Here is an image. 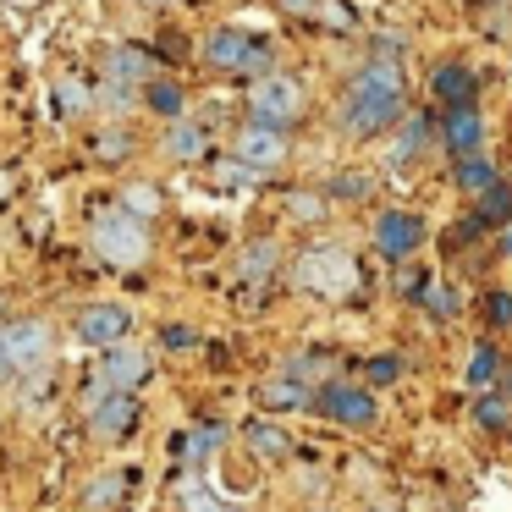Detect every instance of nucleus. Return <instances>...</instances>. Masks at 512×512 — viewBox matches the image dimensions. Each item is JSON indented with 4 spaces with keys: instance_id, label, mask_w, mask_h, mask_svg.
Masks as SVG:
<instances>
[{
    "instance_id": "nucleus-1",
    "label": "nucleus",
    "mask_w": 512,
    "mask_h": 512,
    "mask_svg": "<svg viewBox=\"0 0 512 512\" xmlns=\"http://www.w3.org/2000/svg\"><path fill=\"white\" fill-rule=\"evenodd\" d=\"M402 116V72L397 61H369V67L353 72L342 94V122L353 138H375L386 133L391 122Z\"/></svg>"
},
{
    "instance_id": "nucleus-2",
    "label": "nucleus",
    "mask_w": 512,
    "mask_h": 512,
    "mask_svg": "<svg viewBox=\"0 0 512 512\" xmlns=\"http://www.w3.org/2000/svg\"><path fill=\"white\" fill-rule=\"evenodd\" d=\"M94 254L116 270H138L149 259V226L138 215H127L122 204L116 210H100L94 215Z\"/></svg>"
},
{
    "instance_id": "nucleus-3",
    "label": "nucleus",
    "mask_w": 512,
    "mask_h": 512,
    "mask_svg": "<svg viewBox=\"0 0 512 512\" xmlns=\"http://www.w3.org/2000/svg\"><path fill=\"white\" fill-rule=\"evenodd\" d=\"M292 281H298L303 292H314V298H347V292L358 287V265L347 248H309V254H298V265H292Z\"/></svg>"
},
{
    "instance_id": "nucleus-4",
    "label": "nucleus",
    "mask_w": 512,
    "mask_h": 512,
    "mask_svg": "<svg viewBox=\"0 0 512 512\" xmlns=\"http://www.w3.org/2000/svg\"><path fill=\"white\" fill-rule=\"evenodd\" d=\"M314 413L347 424V430H375V419H380L375 391H369V386H347V380H325V386H314Z\"/></svg>"
},
{
    "instance_id": "nucleus-5",
    "label": "nucleus",
    "mask_w": 512,
    "mask_h": 512,
    "mask_svg": "<svg viewBox=\"0 0 512 512\" xmlns=\"http://www.w3.org/2000/svg\"><path fill=\"white\" fill-rule=\"evenodd\" d=\"M303 83L298 78H281V72H265V78L248 89V111H254V122H265V127H287V122H298L303 116Z\"/></svg>"
},
{
    "instance_id": "nucleus-6",
    "label": "nucleus",
    "mask_w": 512,
    "mask_h": 512,
    "mask_svg": "<svg viewBox=\"0 0 512 512\" xmlns=\"http://www.w3.org/2000/svg\"><path fill=\"white\" fill-rule=\"evenodd\" d=\"M204 56L221 72H270V45L254 34H243V28H215V34L204 39Z\"/></svg>"
},
{
    "instance_id": "nucleus-7",
    "label": "nucleus",
    "mask_w": 512,
    "mask_h": 512,
    "mask_svg": "<svg viewBox=\"0 0 512 512\" xmlns=\"http://www.w3.org/2000/svg\"><path fill=\"white\" fill-rule=\"evenodd\" d=\"M6 353H12V369L17 375H39L56 353V331L50 320H12L6 325Z\"/></svg>"
},
{
    "instance_id": "nucleus-8",
    "label": "nucleus",
    "mask_w": 512,
    "mask_h": 512,
    "mask_svg": "<svg viewBox=\"0 0 512 512\" xmlns=\"http://www.w3.org/2000/svg\"><path fill=\"white\" fill-rule=\"evenodd\" d=\"M287 127H265V122H248V127H237V138H232V160H243V166H254V171H276L281 160H287Z\"/></svg>"
},
{
    "instance_id": "nucleus-9",
    "label": "nucleus",
    "mask_w": 512,
    "mask_h": 512,
    "mask_svg": "<svg viewBox=\"0 0 512 512\" xmlns=\"http://www.w3.org/2000/svg\"><path fill=\"white\" fill-rule=\"evenodd\" d=\"M127 331H133V314H127L122 303H89V309L78 314V336L89 347H105V353H111V347H122Z\"/></svg>"
},
{
    "instance_id": "nucleus-10",
    "label": "nucleus",
    "mask_w": 512,
    "mask_h": 512,
    "mask_svg": "<svg viewBox=\"0 0 512 512\" xmlns=\"http://www.w3.org/2000/svg\"><path fill=\"white\" fill-rule=\"evenodd\" d=\"M369 237H375L380 254L408 259V254H419V243H424V221L408 215V210H386V215H375V232Z\"/></svg>"
},
{
    "instance_id": "nucleus-11",
    "label": "nucleus",
    "mask_w": 512,
    "mask_h": 512,
    "mask_svg": "<svg viewBox=\"0 0 512 512\" xmlns=\"http://www.w3.org/2000/svg\"><path fill=\"white\" fill-rule=\"evenodd\" d=\"M133 419H138L133 391H105V397H94V408H89V430L100 435V441L127 435V430H133Z\"/></svg>"
},
{
    "instance_id": "nucleus-12",
    "label": "nucleus",
    "mask_w": 512,
    "mask_h": 512,
    "mask_svg": "<svg viewBox=\"0 0 512 512\" xmlns=\"http://www.w3.org/2000/svg\"><path fill=\"white\" fill-rule=\"evenodd\" d=\"M149 375V353H138V347H111V353L100 358V386L105 391H133L144 386Z\"/></svg>"
},
{
    "instance_id": "nucleus-13",
    "label": "nucleus",
    "mask_w": 512,
    "mask_h": 512,
    "mask_svg": "<svg viewBox=\"0 0 512 512\" xmlns=\"http://www.w3.org/2000/svg\"><path fill=\"white\" fill-rule=\"evenodd\" d=\"M105 78L122 83V89H138V94H144L149 83H155V61H149V50L122 45V50H111V56H105Z\"/></svg>"
},
{
    "instance_id": "nucleus-14",
    "label": "nucleus",
    "mask_w": 512,
    "mask_h": 512,
    "mask_svg": "<svg viewBox=\"0 0 512 512\" xmlns=\"http://www.w3.org/2000/svg\"><path fill=\"white\" fill-rule=\"evenodd\" d=\"M446 149H452V160H468V155L485 149V116H479L474 105L446 116Z\"/></svg>"
},
{
    "instance_id": "nucleus-15",
    "label": "nucleus",
    "mask_w": 512,
    "mask_h": 512,
    "mask_svg": "<svg viewBox=\"0 0 512 512\" xmlns=\"http://www.w3.org/2000/svg\"><path fill=\"white\" fill-rule=\"evenodd\" d=\"M430 89H435V100H446L452 111H463V105H474V72L457 67V61H446V67H435Z\"/></svg>"
},
{
    "instance_id": "nucleus-16",
    "label": "nucleus",
    "mask_w": 512,
    "mask_h": 512,
    "mask_svg": "<svg viewBox=\"0 0 512 512\" xmlns=\"http://www.w3.org/2000/svg\"><path fill=\"white\" fill-rule=\"evenodd\" d=\"M276 265H281V248L265 237V243H248V248H237V265H232V270H237V281H265Z\"/></svg>"
},
{
    "instance_id": "nucleus-17",
    "label": "nucleus",
    "mask_w": 512,
    "mask_h": 512,
    "mask_svg": "<svg viewBox=\"0 0 512 512\" xmlns=\"http://www.w3.org/2000/svg\"><path fill=\"white\" fill-rule=\"evenodd\" d=\"M204 149H210V138H204V127L199 122H171V133H166V155L171 160H204Z\"/></svg>"
},
{
    "instance_id": "nucleus-18",
    "label": "nucleus",
    "mask_w": 512,
    "mask_h": 512,
    "mask_svg": "<svg viewBox=\"0 0 512 512\" xmlns=\"http://www.w3.org/2000/svg\"><path fill=\"white\" fill-rule=\"evenodd\" d=\"M452 177H457V188H463V193H479V199H485V193L501 182V177H496V166H490L485 155H468V160H457V166H452Z\"/></svg>"
},
{
    "instance_id": "nucleus-19",
    "label": "nucleus",
    "mask_w": 512,
    "mask_h": 512,
    "mask_svg": "<svg viewBox=\"0 0 512 512\" xmlns=\"http://www.w3.org/2000/svg\"><path fill=\"white\" fill-rule=\"evenodd\" d=\"M265 402L270 408H309L314 391L303 386V380H292V375H276V380H265Z\"/></svg>"
},
{
    "instance_id": "nucleus-20",
    "label": "nucleus",
    "mask_w": 512,
    "mask_h": 512,
    "mask_svg": "<svg viewBox=\"0 0 512 512\" xmlns=\"http://www.w3.org/2000/svg\"><path fill=\"white\" fill-rule=\"evenodd\" d=\"M122 210L138 215V221L149 226L160 215V188H155V182H127V188H122Z\"/></svg>"
},
{
    "instance_id": "nucleus-21",
    "label": "nucleus",
    "mask_w": 512,
    "mask_h": 512,
    "mask_svg": "<svg viewBox=\"0 0 512 512\" xmlns=\"http://www.w3.org/2000/svg\"><path fill=\"white\" fill-rule=\"evenodd\" d=\"M89 105H94V89L83 78H72V72H67V78H56V111L61 116H83Z\"/></svg>"
},
{
    "instance_id": "nucleus-22",
    "label": "nucleus",
    "mask_w": 512,
    "mask_h": 512,
    "mask_svg": "<svg viewBox=\"0 0 512 512\" xmlns=\"http://www.w3.org/2000/svg\"><path fill=\"white\" fill-rule=\"evenodd\" d=\"M122 490H127V474H116V468H111V474H94L89 479V496H83V501H89V512H111L116 501H122Z\"/></svg>"
},
{
    "instance_id": "nucleus-23",
    "label": "nucleus",
    "mask_w": 512,
    "mask_h": 512,
    "mask_svg": "<svg viewBox=\"0 0 512 512\" xmlns=\"http://www.w3.org/2000/svg\"><path fill=\"white\" fill-rule=\"evenodd\" d=\"M144 105L155 116H166V122H182V89H177V83H166V78H155L144 89Z\"/></svg>"
},
{
    "instance_id": "nucleus-24",
    "label": "nucleus",
    "mask_w": 512,
    "mask_h": 512,
    "mask_svg": "<svg viewBox=\"0 0 512 512\" xmlns=\"http://www.w3.org/2000/svg\"><path fill=\"white\" fill-rule=\"evenodd\" d=\"M94 100H100V111L122 116V111H133V100L144 105V94H138V89H122V83H111V78H105L100 89H94Z\"/></svg>"
},
{
    "instance_id": "nucleus-25",
    "label": "nucleus",
    "mask_w": 512,
    "mask_h": 512,
    "mask_svg": "<svg viewBox=\"0 0 512 512\" xmlns=\"http://www.w3.org/2000/svg\"><path fill=\"white\" fill-rule=\"evenodd\" d=\"M248 446H254L259 457H287L292 452V441L276 430V424H254V430H248Z\"/></svg>"
},
{
    "instance_id": "nucleus-26",
    "label": "nucleus",
    "mask_w": 512,
    "mask_h": 512,
    "mask_svg": "<svg viewBox=\"0 0 512 512\" xmlns=\"http://www.w3.org/2000/svg\"><path fill=\"white\" fill-rule=\"evenodd\" d=\"M424 144H430V122H408L397 133V144H391V160H413L424 155Z\"/></svg>"
},
{
    "instance_id": "nucleus-27",
    "label": "nucleus",
    "mask_w": 512,
    "mask_h": 512,
    "mask_svg": "<svg viewBox=\"0 0 512 512\" xmlns=\"http://www.w3.org/2000/svg\"><path fill=\"white\" fill-rule=\"evenodd\" d=\"M94 149H100V160H127L133 155V133H127V127H105Z\"/></svg>"
},
{
    "instance_id": "nucleus-28",
    "label": "nucleus",
    "mask_w": 512,
    "mask_h": 512,
    "mask_svg": "<svg viewBox=\"0 0 512 512\" xmlns=\"http://www.w3.org/2000/svg\"><path fill=\"white\" fill-rule=\"evenodd\" d=\"M507 215H512V188L496 182V188L485 193V204H479V221H507Z\"/></svg>"
},
{
    "instance_id": "nucleus-29",
    "label": "nucleus",
    "mask_w": 512,
    "mask_h": 512,
    "mask_svg": "<svg viewBox=\"0 0 512 512\" xmlns=\"http://www.w3.org/2000/svg\"><path fill=\"white\" fill-rule=\"evenodd\" d=\"M468 380H474V386H490V380H496V347H490V342H479V347H474Z\"/></svg>"
},
{
    "instance_id": "nucleus-30",
    "label": "nucleus",
    "mask_w": 512,
    "mask_h": 512,
    "mask_svg": "<svg viewBox=\"0 0 512 512\" xmlns=\"http://www.w3.org/2000/svg\"><path fill=\"white\" fill-rule=\"evenodd\" d=\"M182 512H237V507H221L204 485H188V490H182Z\"/></svg>"
},
{
    "instance_id": "nucleus-31",
    "label": "nucleus",
    "mask_w": 512,
    "mask_h": 512,
    "mask_svg": "<svg viewBox=\"0 0 512 512\" xmlns=\"http://www.w3.org/2000/svg\"><path fill=\"white\" fill-rule=\"evenodd\" d=\"M331 193H336V199H364V193H369V177L347 171V177H336V182H331Z\"/></svg>"
},
{
    "instance_id": "nucleus-32",
    "label": "nucleus",
    "mask_w": 512,
    "mask_h": 512,
    "mask_svg": "<svg viewBox=\"0 0 512 512\" xmlns=\"http://www.w3.org/2000/svg\"><path fill=\"white\" fill-rule=\"evenodd\" d=\"M479 424L501 430V424H507V402H501V397H485V402H479Z\"/></svg>"
},
{
    "instance_id": "nucleus-33",
    "label": "nucleus",
    "mask_w": 512,
    "mask_h": 512,
    "mask_svg": "<svg viewBox=\"0 0 512 512\" xmlns=\"http://www.w3.org/2000/svg\"><path fill=\"white\" fill-rule=\"evenodd\" d=\"M369 380H402V358H375V364H369Z\"/></svg>"
},
{
    "instance_id": "nucleus-34",
    "label": "nucleus",
    "mask_w": 512,
    "mask_h": 512,
    "mask_svg": "<svg viewBox=\"0 0 512 512\" xmlns=\"http://www.w3.org/2000/svg\"><path fill=\"white\" fill-rule=\"evenodd\" d=\"M314 17H320V23H336V28H353V17H347L336 0H320V12H314Z\"/></svg>"
},
{
    "instance_id": "nucleus-35",
    "label": "nucleus",
    "mask_w": 512,
    "mask_h": 512,
    "mask_svg": "<svg viewBox=\"0 0 512 512\" xmlns=\"http://www.w3.org/2000/svg\"><path fill=\"white\" fill-rule=\"evenodd\" d=\"M281 12H292V17H314V12H320V0H281Z\"/></svg>"
},
{
    "instance_id": "nucleus-36",
    "label": "nucleus",
    "mask_w": 512,
    "mask_h": 512,
    "mask_svg": "<svg viewBox=\"0 0 512 512\" xmlns=\"http://www.w3.org/2000/svg\"><path fill=\"white\" fill-rule=\"evenodd\" d=\"M490 314H496V320H501V325H507V320H512V298H507V292H501V298H490Z\"/></svg>"
},
{
    "instance_id": "nucleus-37",
    "label": "nucleus",
    "mask_w": 512,
    "mask_h": 512,
    "mask_svg": "<svg viewBox=\"0 0 512 512\" xmlns=\"http://www.w3.org/2000/svg\"><path fill=\"white\" fill-rule=\"evenodd\" d=\"M12 375V353H6V331H0V380Z\"/></svg>"
},
{
    "instance_id": "nucleus-38",
    "label": "nucleus",
    "mask_w": 512,
    "mask_h": 512,
    "mask_svg": "<svg viewBox=\"0 0 512 512\" xmlns=\"http://www.w3.org/2000/svg\"><path fill=\"white\" fill-rule=\"evenodd\" d=\"M501 248H507V254H512V221H507V243H501Z\"/></svg>"
},
{
    "instance_id": "nucleus-39",
    "label": "nucleus",
    "mask_w": 512,
    "mask_h": 512,
    "mask_svg": "<svg viewBox=\"0 0 512 512\" xmlns=\"http://www.w3.org/2000/svg\"><path fill=\"white\" fill-rule=\"evenodd\" d=\"M17 6H28V0H17Z\"/></svg>"
},
{
    "instance_id": "nucleus-40",
    "label": "nucleus",
    "mask_w": 512,
    "mask_h": 512,
    "mask_svg": "<svg viewBox=\"0 0 512 512\" xmlns=\"http://www.w3.org/2000/svg\"><path fill=\"white\" fill-rule=\"evenodd\" d=\"M375 512H386V507H375Z\"/></svg>"
}]
</instances>
